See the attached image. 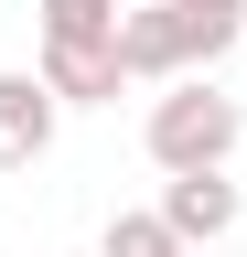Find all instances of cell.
I'll return each instance as SVG.
<instances>
[{"mask_svg":"<svg viewBox=\"0 0 247 257\" xmlns=\"http://www.w3.org/2000/svg\"><path fill=\"white\" fill-rule=\"evenodd\" d=\"M33 11H43V43H118L129 0H33Z\"/></svg>","mask_w":247,"mask_h":257,"instance_id":"obj_6","label":"cell"},{"mask_svg":"<svg viewBox=\"0 0 247 257\" xmlns=\"http://www.w3.org/2000/svg\"><path fill=\"white\" fill-rule=\"evenodd\" d=\"M33 75H43L54 107H118V86H129L118 75V43H43Z\"/></svg>","mask_w":247,"mask_h":257,"instance_id":"obj_3","label":"cell"},{"mask_svg":"<svg viewBox=\"0 0 247 257\" xmlns=\"http://www.w3.org/2000/svg\"><path fill=\"white\" fill-rule=\"evenodd\" d=\"M97 257H194V246H183L161 214H108V246Z\"/></svg>","mask_w":247,"mask_h":257,"instance_id":"obj_7","label":"cell"},{"mask_svg":"<svg viewBox=\"0 0 247 257\" xmlns=\"http://www.w3.org/2000/svg\"><path fill=\"white\" fill-rule=\"evenodd\" d=\"M140 140H150V161H161L172 182H183V172H226L236 140H247V107H236L215 75H183V86L150 96V128H140Z\"/></svg>","mask_w":247,"mask_h":257,"instance_id":"obj_1","label":"cell"},{"mask_svg":"<svg viewBox=\"0 0 247 257\" xmlns=\"http://www.w3.org/2000/svg\"><path fill=\"white\" fill-rule=\"evenodd\" d=\"M150 214H161L183 246H215V236H236V182L226 172H183V182H161Z\"/></svg>","mask_w":247,"mask_h":257,"instance_id":"obj_5","label":"cell"},{"mask_svg":"<svg viewBox=\"0 0 247 257\" xmlns=\"http://www.w3.org/2000/svg\"><path fill=\"white\" fill-rule=\"evenodd\" d=\"M172 11H194V22H247V0H172Z\"/></svg>","mask_w":247,"mask_h":257,"instance_id":"obj_8","label":"cell"},{"mask_svg":"<svg viewBox=\"0 0 247 257\" xmlns=\"http://www.w3.org/2000/svg\"><path fill=\"white\" fill-rule=\"evenodd\" d=\"M118 75H129V86H183V75H194V22H183L172 0L118 11Z\"/></svg>","mask_w":247,"mask_h":257,"instance_id":"obj_2","label":"cell"},{"mask_svg":"<svg viewBox=\"0 0 247 257\" xmlns=\"http://www.w3.org/2000/svg\"><path fill=\"white\" fill-rule=\"evenodd\" d=\"M54 128H65V107L43 96V75H0V172H33Z\"/></svg>","mask_w":247,"mask_h":257,"instance_id":"obj_4","label":"cell"}]
</instances>
